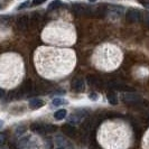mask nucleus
<instances>
[{"instance_id":"6","label":"nucleus","mask_w":149,"mask_h":149,"mask_svg":"<svg viewBox=\"0 0 149 149\" xmlns=\"http://www.w3.org/2000/svg\"><path fill=\"white\" fill-rule=\"evenodd\" d=\"M122 99H123V101L126 103H129V104L137 103V102H139L141 100L140 95L137 94V93H134V92H126V93H123Z\"/></svg>"},{"instance_id":"25","label":"nucleus","mask_w":149,"mask_h":149,"mask_svg":"<svg viewBox=\"0 0 149 149\" xmlns=\"http://www.w3.org/2000/svg\"><path fill=\"white\" fill-rule=\"evenodd\" d=\"M146 142L149 145V132H148V134H147V138H146Z\"/></svg>"},{"instance_id":"7","label":"nucleus","mask_w":149,"mask_h":149,"mask_svg":"<svg viewBox=\"0 0 149 149\" xmlns=\"http://www.w3.org/2000/svg\"><path fill=\"white\" fill-rule=\"evenodd\" d=\"M72 88L74 89V91L76 92H84L85 90V84L82 79H74L73 82H72Z\"/></svg>"},{"instance_id":"20","label":"nucleus","mask_w":149,"mask_h":149,"mask_svg":"<svg viewBox=\"0 0 149 149\" xmlns=\"http://www.w3.org/2000/svg\"><path fill=\"white\" fill-rule=\"evenodd\" d=\"M6 141V136L3 134H0V146H2Z\"/></svg>"},{"instance_id":"22","label":"nucleus","mask_w":149,"mask_h":149,"mask_svg":"<svg viewBox=\"0 0 149 149\" xmlns=\"http://www.w3.org/2000/svg\"><path fill=\"white\" fill-rule=\"evenodd\" d=\"M24 131H25V127H19L18 129H17L16 132H17V134H22Z\"/></svg>"},{"instance_id":"10","label":"nucleus","mask_w":149,"mask_h":149,"mask_svg":"<svg viewBox=\"0 0 149 149\" xmlns=\"http://www.w3.org/2000/svg\"><path fill=\"white\" fill-rule=\"evenodd\" d=\"M85 116V112L83 111H77V114L76 113H73L70 118V123L71 125H77L81 122V119Z\"/></svg>"},{"instance_id":"29","label":"nucleus","mask_w":149,"mask_h":149,"mask_svg":"<svg viewBox=\"0 0 149 149\" xmlns=\"http://www.w3.org/2000/svg\"><path fill=\"white\" fill-rule=\"evenodd\" d=\"M0 7H1V5H0Z\"/></svg>"},{"instance_id":"15","label":"nucleus","mask_w":149,"mask_h":149,"mask_svg":"<svg viewBox=\"0 0 149 149\" xmlns=\"http://www.w3.org/2000/svg\"><path fill=\"white\" fill-rule=\"evenodd\" d=\"M108 101H109V103L112 105H116L118 103V99H117V95H116V93H113V92H109L108 93Z\"/></svg>"},{"instance_id":"12","label":"nucleus","mask_w":149,"mask_h":149,"mask_svg":"<svg viewBox=\"0 0 149 149\" xmlns=\"http://www.w3.org/2000/svg\"><path fill=\"white\" fill-rule=\"evenodd\" d=\"M62 130H63V132L68 136V137H75V134H76V129H75L72 125H64L63 127H62Z\"/></svg>"},{"instance_id":"1","label":"nucleus","mask_w":149,"mask_h":149,"mask_svg":"<svg viewBox=\"0 0 149 149\" xmlns=\"http://www.w3.org/2000/svg\"><path fill=\"white\" fill-rule=\"evenodd\" d=\"M37 67L45 76H55L66 73L73 66L74 56L67 51L40 48L37 52Z\"/></svg>"},{"instance_id":"23","label":"nucleus","mask_w":149,"mask_h":149,"mask_svg":"<svg viewBox=\"0 0 149 149\" xmlns=\"http://www.w3.org/2000/svg\"><path fill=\"white\" fill-rule=\"evenodd\" d=\"M27 5H28V2H24V3H22V5H20V6L18 7V9H22V8H25V7H26Z\"/></svg>"},{"instance_id":"19","label":"nucleus","mask_w":149,"mask_h":149,"mask_svg":"<svg viewBox=\"0 0 149 149\" xmlns=\"http://www.w3.org/2000/svg\"><path fill=\"white\" fill-rule=\"evenodd\" d=\"M89 97L91 99V100H92V101H97V99H99V95H97V93H91Z\"/></svg>"},{"instance_id":"3","label":"nucleus","mask_w":149,"mask_h":149,"mask_svg":"<svg viewBox=\"0 0 149 149\" xmlns=\"http://www.w3.org/2000/svg\"><path fill=\"white\" fill-rule=\"evenodd\" d=\"M120 54L116 47L103 46L97 54V64L102 68H112L119 64Z\"/></svg>"},{"instance_id":"16","label":"nucleus","mask_w":149,"mask_h":149,"mask_svg":"<svg viewBox=\"0 0 149 149\" xmlns=\"http://www.w3.org/2000/svg\"><path fill=\"white\" fill-rule=\"evenodd\" d=\"M65 103H66V101L64 99H62V97H55L53 100V105H55V107H60V105L65 104Z\"/></svg>"},{"instance_id":"28","label":"nucleus","mask_w":149,"mask_h":149,"mask_svg":"<svg viewBox=\"0 0 149 149\" xmlns=\"http://www.w3.org/2000/svg\"><path fill=\"white\" fill-rule=\"evenodd\" d=\"M56 149H64V148H62V147H60V148H56Z\"/></svg>"},{"instance_id":"26","label":"nucleus","mask_w":149,"mask_h":149,"mask_svg":"<svg viewBox=\"0 0 149 149\" xmlns=\"http://www.w3.org/2000/svg\"><path fill=\"white\" fill-rule=\"evenodd\" d=\"M2 126H3V121H2V120H0V128L2 127Z\"/></svg>"},{"instance_id":"4","label":"nucleus","mask_w":149,"mask_h":149,"mask_svg":"<svg viewBox=\"0 0 149 149\" xmlns=\"http://www.w3.org/2000/svg\"><path fill=\"white\" fill-rule=\"evenodd\" d=\"M31 131L36 132L39 134H48V132H54L56 130V127H54L53 125H44V123H33L30 126Z\"/></svg>"},{"instance_id":"9","label":"nucleus","mask_w":149,"mask_h":149,"mask_svg":"<svg viewBox=\"0 0 149 149\" xmlns=\"http://www.w3.org/2000/svg\"><path fill=\"white\" fill-rule=\"evenodd\" d=\"M17 27L20 30H26L28 27V17L27 16H22L17 19Z\"/></svg>"},{"instance_id":"17","label":"nucleus","mask_w":149,"mask_h":149,"mask_svg":"<svg viewBox=\"0 0 149 149\" xmlns=\"http://www.w3.org/2000/svg\"><path fill=\"white\" fill-rule=\"evenodd\" d=\"M61 6V1L60 0H54L52 1L51 3H49V6H48V9L49 10H54V9H56L57 7H60Z\"/></svg>"},{"instance_id":"21","label":"nucleus","mask_w":149,"mask_h":149,"mask_svg":"<svg viewBox=\"0 0 149 149\" xmlns=\"http://www.w3.org/2000/svg\"><path fill=\"white\" fill-rule=\"evenodd\" d=\"M143 22H145L146 26H148L149 27V14L145 15V17H143Z\"/></svg>"},{"instance_id":"11","label":"nucleus","mask_w":149,"mask_h":149,"mask_svg":"<svg viewBox=\"0 0 149 149\" xmlns=\"http://www.w3.org/2000/svg\"><path fill=\"white\" fill-rule=\"evenodd\" d=\"M108 86H109V89H113V90H119V91H130V88L127 86V85H125V84H122V83H119V82H110L108 83Z\"/></svg>"},{"instance_id":"8","label":"nucleus","mask_w":149,"mask_h":149,"mask_svg":"<svg viewBox=\"0 0 149 149\" xmlns=\"http://www.w3.org/2000/svg\"><path fill=\"white\" fill-rule=\"evenodd\" d=\"M86 80H88V83H89L90 85H92V86H94V88H100L101 85H102V83H101V80L95 76V75L93 74H89L86 76Z\"/></svg>"},{"instance_id":"5","label":"nucleus","mask_w":149,"mask_h":149,"mask_svg":"<svg viewBox=\"0 0 149 149\" xmlns=\"http://www.w3.org/2000/svg\"><path fill=\"white\" fill-rule=\"evenodd\" d=\"M126 19L128 22H137L141 19V13L137 9H129L126 14Z\"/></svg>"},{"instance_id":"18","label":"nucleus","mask_w":149,"mask_h":149,"mask_svg":"<svg viewBox=\"0 0 149 149\" xmlns=\"http://www.w3.org/2000/svg\"><path fill=\"white\" fill-rule=\"evenodd\" d=\"M45 1H46V0H33L31 5H33V6H38V5H42Z\"/></svg>"},{"instance_id":"24","label":"nucleus","mask_w":149,"mask_h":149,"mask_svg":"<svg viewBox=\"0 0 149 149\" xmlns=\"http://www.w3.org/2000/svg\"><path fill=\"white\" fill-rule=\"evenodd\" d=\"M3 95H5V91H3L2 89H0V99L3 97Z\"/></svg>"},{"instance_id":"2","label":"nucleus","mask_w":149,"mask_h":149,"mask_svg":"<svg viewBox=\"0 0 149 149\" xmlns=\"http://www.w3.org/2000/svg\"><path fill=\"white\" fill-rule=\"evenodd\" d=\"M44 39L55 45H67L73 42L74 34L70 25L55 22L44 30Z\"/></svg>"},{"instance_id":"27","label":"nucleus","mask_w":149,"mask_h":149,"mask_svg":"<svg viewBox=\"0 0 149 149\" xmlns=\"http://www.w3.org/2000/svg\"><path fill=\"white\" fill-rule=\"evenodd\" d=\"M145 6H146L147 8H149V3H145Z\"/></svg>"},{"instance_id":"13","label":"nucleus","mask_w":149,"mask_h":149,"mask_svg":"<svg viewBox=\"0 0 149 149\" xmlns=\"http://www.w3.org/2000/svg\"><path fill=\"white\" fill-rule=\"evenodd\" d=\"M45 104V102L42 100V99H38V97H35V99H31L29 101V107L30 109H34V110H36V109H39V108H42L43 105Z\"/></svg>"},{"instance_id":"14","label":"nucleus","mask_w":149,"mask_h":149,"mask_svg":"<svg viewBox=\"0 0 149 149\" xmlns=\"http://www.w3.org/2000/svg\"><path fill=\"white\" fill-rule=\"evenodd\" d=\"M67 116V112L65 109H60L54 113V118L56 120H63Z\"/></svg>"}]
</instances>
